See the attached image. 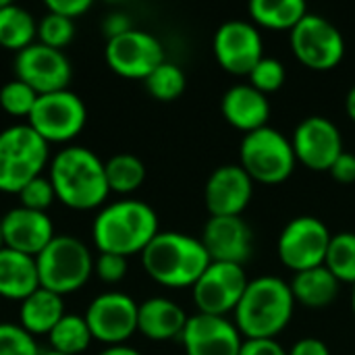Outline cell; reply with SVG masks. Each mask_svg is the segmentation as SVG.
<instances>
[{"instance_id":"obj_46","label":"cell","mask_w":355,"mask_h":355,"mask_svg":"<svg viewBox=\"0 0 355 355\" xmlns=\"http://www.w3.org/2000/svg\"><path fill=\"white\" fill-rule=\"evenodd\" d=\"M40 355H62V354H58V352H52V349H48V352H42Z\"/></svg>"},{"instance_id":"obj_45","label":"cell","mask_w":355,"mask_h":355,"mask_svg":"<svg viewBox=\"0 0 355 355\" xmlns=\"http://www.w3.org/2000/svg\"><path fill=\"white\" fill-rule=\"evenodd\" d=\"M352 310H354V316H355V285H354V291H352Z\"/></svg>"},{"instance_id":"obj_6","label":"cell","mask_w":355,"mask_h":355,"mask_svg":"<svg viewBox=\"0 0 355 355\" xmlns=\"http://www.w3.org/2000/svg\"><path fill=\"white\" fill-rule=\"evenodd\" d=\"M94 262L96 258L92 256V250L81 239L73 235H56L35 256L40 287L62 297L75 293L94 275Z\"/></svg>"},{"instance_id":"obj_43","label":"cell","mask_w":355,"mask_h":355,"mask_svg":"<svg viewBox=\"0 0 355 355\" xmlns=\"http://www.w3.org/2000/svg\"><path fill=\"white\" fill-rule=\"evenodd\" d=\"M98 355H141L137 349H131L127 345H116V347H106L104 352H100Z\"/></svg>"},{"instance_id":"obj_42","label":"cell","mask_w":355,"mask_h":355,"mask_svg":"<svg viewBox=\"0 0 355 355\" xmlns=\"http://www.w3.org/2000/svg\"><path fill=\"white\" fill-rule=\"evenodd\" d=\"M287 354L289 355H331V349H329V345H327L322 339H316V337H304V339L295 341Z\"/></svg>"},{"instance_id":"obj_3","label":"cell","mask_w":355,"mask_h":355,"mask_svg":"<svg viewBox=\"0 0 355 355\" xmlns=\"http://www.w3.org/2000/svg\"><path fill=\"white\" fill-rule=\"evenodd\" d=\"M295 297L285 279L262 275L252 279L233 316L243 339H277L293 318Z\"/></svg>"},{"instance_id":"obj_13","label":"cell","mask_w":355,"mask_h":355,"mask_svg":"<svg viewBox=\"0 0 355 355\" xmlns=\"http://www.w3.org/2000/svg\"><path fill=\"white\" fill-rule=\"evenodd\" d=\"M250 279L239 264L210 262L198 283L191 287L198 312L212 316H227L235 312Z\"/></svg>"},{"instance_id":"obj_19","label":"cell","mask_w":355,"mask_h":355,"mask_svg":"<svg viewBox=\"0 0 355 355\" xmlns=\"http://www.w3.org/2000/svg\"><path fill=\"white\" fill-rule=\"evenodd\" d=\"M254 196V181L241 164H223L212 171L204 187L210 216H241Z\"/></svg>"},{"instance_id":"obj_26","label":"cell","mask_w":355,"mask_h":355,"mask_svg":"<svg viewBox=\"0 0 355 355\" xmlns=\"http://www.w3.org/2000/svg\"><path fill=\"white\" fill-rule=\"evenodd\" d=\"M37 42V21L35 17L12 2L0 8V48L21 52Z\"/></svg>"},{"instance_id":"obj_14","label":"cell","mask_w":355,"mask_h":355,"mask_svg":"<svg viewBox=\"0 0 355 355\" xmlns=\"http://www.w3.org/2000/svg\"><path fill=\"white\" fill-rule=\"evenodd\" d=\"M104 58L110 71L127 79H146L166 60L160 40L135 27L119 37L106 40Z\"/></svg>"},{"instance_id":"obj_39","label":"cell","mask_w":355,"mask_h":355,"mask_svg":"<svg viewBox=\"0 0 355 355\" xmlns=\"http://www.w3.org/2000/svg\"><path fill=\"white\" fill-rule=\"evenodd\" d=\"M239 355H289L277 339H245Z\"/></svg>"},{"instance_id":"obj_21","label":"cell","mask_w":355,"mask_h":355,"mask_svg":"<svg viewBox=\"0 0 355 355\" xmlns=\"http://www.w3.org/2000/svg\"><path fill=\"white\" fill-rule=\"evenodd\" d=\"M220 110L227 123H231L235 129L252 133L266 127V121L270 116V102L266 94L258 92L250 83H239L223 94Z\"/></svg>"},{"instance_id":"obj_37","label":"cell","mask_w":355,"mask_h":355,"mask_svg":"<svg viewBox=\"0 0 355 355\" xmlns=\"http://www.w3.org/2000/svg\"><path fill=\"white\" fill-rule=\"evenodd\" d=\"M127 268H129L127 258L116 256V254H98L94 262V272L98 275L102 283H108V285L121 283L127 275Z\"/></svg>"},{"instance_id":"obj_12","label":"cell","mask_w":355,"mask_h":355,"mask_svg":"<svg viewBox=\"0 0 355 355\" xmlns=\"http://www.w3.org/2000/svg\"><path fill=\"white\" fill-rule=\"evenodd\" d=\"M12 71L15 79L27 83L37 96L69 89L73 77V67L67 54L40 42H33L15 54Z\"/></svg>"},{"instance_id":"obj_1","label":"cell","mask_w":355,"mask_h":355,"mask_svg":"<svg viewBox=\"0 0 355 355\" xmlns=\"http://www.w3.org/2000/svg\"><path fill=\"white\" fill-rule=\"evenodd\" d=\"M48 179L56 200L73 210H94L110 193L104 160L85 146H67L50 158Z\"/></svg>"},{"instance_id":"obj_32","label":"cell","mask_w":355,"mask_h":355,"mask_svg":"<svg viewBox=\"0 0 355 355\" xmlns=\"http://www.w3.org/2000/svg\"><path fill=\"white\" fill-rule=\"evenodd\" d=\"M35 102H37V94L19 79H10L0 87V108L10 116L29 119Z\"/></svg>"},{"instance_id":"obj_8","label":"cell","mask_w":355,"mask_h":355,"mask_svg":"<svg viewBox=\"0 0 355 355\" xmlns=\"http://www.w3.org/2000/svg\"><path fill=\"white\" fill-rule=\"evenodd\" d=\"M87 123V108L83 100L71 92L60 89L37 96V102L27 119V125L50 146L75 139Z\"/></svg>"},{"instance_id":"obj_23","label":"cell","mask_w":355,"mask_h":355,"mask_svg":"<svg viewBox=\"0 0 355 355\" xmlns=\"http://www.w3.org/2000/svg\"><path fill=\"white\" fill-rule=\"evenodd\" d=\"M35 289H40L35 258L2 248L0 250V297L21 304Z\"/></svg>"},{"instance_id":"obj_20","label":"cell","mask_w":355,"mask_h":355,"mask_svg":"<svg viewBox=\"0 0 355 355\" xmlns=\"http://www.w3.org/2000/svg\"><path fill=\"white\" fill-rule=\"evenodd\" d=\"M2 248L35 258L54 237V225L48 212H35L23 206L10 208L0 216Z\"/></svg>"},{"instance_id":"obj_11","label":"cell","mask_w":355,"mask_h":355,"mask_svg":"<svg viewBox=\"0 0 355 355\" xmlns=\"http://www.w3.org/2000/svg\"><path fill=\"white\" fill-rule=\"evenodd\" d=\"M137 310L139 304L123 291H106L96 295L83 318L89 327L94 341L108 347L125 345L137 333Z\"/></svg>"},{"instance_id":"obj_9","label":"cell","mask_w":355,"mask_h":355,"mask_svg":"<svg viewBox=\"0 0 355 355\" xmlns=\"http://www.w3.org/2000/svg\"><path fill=\"white\" fill-rule=\"evenodd\" d=\"M295 58L312 71H331L345 56L341 29L318 12H310L289 33Z\"/></svg>"},{"instance_id":"obj_34","label":"cell","mask_w":355,"mask_h":355,"mask_svg":"<svg viewBox=\"0 0 355 355\" xmlns=\"http://www.w3.org/2000/svg\"><path fill=\"white\" fill-rule=\"evenodd\" d=\"M42 349L33 335L21 324L0 322V355H40Z\"/></svg>"},{"instance_id":"obj_31","label":"cell","mask_w":355,"mask_h":355,"mask_svg":"<svg viewBox=\"0 0 355 355\" xmlns=\"http://www.w3.org/2000/svg\"><path fill=\"white\" fill-rule=\"evenodd\" d=\"M144 83H146V89L150 92L152 98H156L160 102H173L185 92L187 79H185V73L179 64L164 60L160 67H156L144 79Z\"/></svg>"},{"instance_id":"obj_40","label":"cell","mask_w":355,"mask_h":355,"mask_svg":"<svg viewBox=\"0 0 355 355\" xmlns=\"http://www.w3.org/2000/svg\"><path fill=\"white\" fill-rule=\"evenodd\" d=\"M331 177L341 183V185H349V183H355V154L352 152H343L335 162L333 166L329 168Z\"/></svg>"},{"instance_id":"obj_16","label":"cell","mask_w":355,"mask_h":355,"mask_svg":"<svg viewBox=\"0 0 355 355\" xmlns=\"http://www.w3.org/2000/svg\"><path fill=\"white\" fill-rule=\"evenodd\" d=\"M291 146L297 162L310 171H329L333 162L345 152L339 127L320 114L306 116L293 131Z\"/></svg>"},{"instance_id":"obj_7","label":"cell","mask_w":355,"mask_h":355,"mask_svg":"<svg viewBox=\"0 0 355 355\" xmlns=\"http://www.w3.org/2000/svg\"><path fill=\"white\" fill-rule=\"evenodd\" d=\"M239 160L252 181L262 185H279L287 181L297 164L291 139L268 125L243 135Z\"/></svg>"},{"instance_id":"obj_35","label":"cell","mask_w":355,"mask_h":355,"mask_svg":"<svg viewBox=\"0 0 355 355\" xmlns=\"http://www.w3.org/2000/svg\"><path fill=\"white\" fill-rule=\"evenodd\" d=\"M250 77V85L256 87L262 94H270L283 87L285 79H287V69L279 58H270L264 56L248 75Z\"/></svg>"},{"instance_id":"obj_36","label":"cell","mask_w":355,"mask_h":355,"mask_svg":"<svg viewBox=\"0 0 355 355\" xmlns=\"http://www.w3.org/2000/svg\"><path fill=\"white\" fill-rule=\"evenodd\" d=\"M17 196H19V206L35 210V212H48V208L56 202V193L48 175L35 177Z\"/></svg>"},{"instance_id":"obj_28","label":"cell","mask_w":355,"mask_h":355,"mask_svg":"<svg viewBox=\"0 0 355 355\" xmlns=\"http://www.w3.org/2000/svg\"><path fill=\"white\" fill-rule=\"evenodd\" d=\"M50 349L62 355H79L87 352L89 343L94 341L89 327L83 316L79 314H64L58 324L48 335Z\"/></svg>"},{"instance_id":"obj_25","label":"cell","mask_w":355,"mask_h":355,"mask_svg":"<svg viewBox=\"0 0 355 355\" xmlns=\"http://www.w3.org/2000/svg\"><path fill=\"white\" fill-rule=\"evenodd\" d=\"M289 287H291V293L295 297V304L318 310V308L331 306L337 300L341 283L322 264V266H316L310 270L295 272Z\"/></svg>"},{"instance_id":"obj_24","label":"cell","mask_w":355,"mask_h":355,"mask_svg":"<svg viewBox=\"0 0 355 355\" xmlns=\"http://www.w3.org/2000/svg\"><path fill=\"white\" fill-rule=\"evenodd\" d=\"M64 314V297L40 287L21 302L19 324L33 337L50 335Z\"/></svg>"},{"instance_id":"obj_2","label":"cell","mask_w":355,"mask_h":355,"mask_svg":"<svg viewBox=\"0 0 355 355\" xmlns=\"http://www.w3.org/2000/svg\"><path fill=\"white\" fill-rule=\"evenodd\" d=\"M160 233L156 210L141 200H116L104 206L92 225L98 254L135 256Z\"/></svg>"},{"instance_id":"obj_33","label":"cell","mask_w":355,"mask_h":355,"mask_svg":"<svg viewBox=\"0 0 355 355\" xmlns=\"http://www.w3.org/2000/svg\"><path fill=\"white\" fill-rule=\"evenodd\" d=\"M75 37V21L60 17L56 12L46 10V15L37 21V42L56 50L69 46Z\"/></svg>"},{"instance_id":"obj_17","label":"cell","mask_w":355,"mask_h":355,"mask_svg":"<svg viewBox=\"0 0 355 355\" xmlns=\"http://www.w3.org/2000/svg\"><path fill=\"white\" fill-rule=\"evenodd\" d=\"M243 337L227 316L193 314L181 335L185 355H239Z\"/></svg>"},{"instance_id":"obj_48","label":"cell","mask_w":355,"mask_h":355,"mask_svg":"<svg viewBox=\"0 0 355 355\" xmlns=\"http://www.w3.org/2000/svg\"><path fill=\"white\" fill-rule=\"evenodd\" d=\"M0 250H2V229H0Z\"/></svg>"},{"instance_id":"obj_22","label":"cell","mask_w":355,"mask_h":355,"mask_svg":"<svg viewBox=\"0 0 355 355\" xmlns=\"http://www.w3.org/2000/svg\"><path fill=\"white\" fill-rule=\"evenodd\" d=\"M185 310L166 297H150L139 304L137 310V333L150 341H171L181 339L187 324Z\"/></svg>"},{"instance_id":"obj_41","label":"cell","mask_w":355,"mask_h":355,"mask_svg":"<svg viewBox=\"0 0 355 355\" xmlns=\"http://www.w3.org/2000/svg\"><path fill=\"white\" fill-rule=\"evenodd\" d=\"M133 25H131V19L127 12L123 10H114V12H108L104 17V23H102V31L106 35V40H112V37H119L127 31H131Z\"/></svg>"},{"instance_id":"obj_18","label":"cell","mask_w":355,"mask_h":355,"mask_svg":"<svg viewBox=\"0 0 355 355\" xmlns=\"http://www.w3.org/2000/svg\"><path fill=\"white\" fill-rule=\"evenodd\" d=\"M200 241L212 262L243 266L254 250V233L241 216H210Z\"/></svg>"},{"instance_id":"obj_27","label":"cell","mask_w":355,"mask_h":355,"mask_svg":"<svg viewBox=\"0 0 355 355\" xmlns=\"http://www.w3.org/2000/svg\"><path fill=\"white\" fill-rule=\"evenodd\" d=\"M248 10L254 23L270 29L289 31L308 15V6L304 0H252Z\"/></svg>"},{"instance_id":"obj_4","label":"cell","mask_w":355,"mask_h":355,"mask_svg":"<svg viewBox=\"0 0 355 355\" xmlns=\"http://www.w3.org/2000/svg\"><path fill=\"white\" fill-rule=\"evenodd\" d=\"M210 262L202 241L181 231H160L141 252L148 277L168 289L193 287Z\"/></svg>"},{"instance_id":"obj_29","label":"cell","mask_w":355,"mask_h":355,"mask_svg":"<svg viewBox=\"0 0 355 355\" xmlns=\"http://www.w3.org/2000/svg\"><path fill=\"white\" fill-rule=\"evenodd\" d=\"M108 189L121 196L133 193L146 181V164L135 154H114L104 162Z\"/></svg>"},{"instance_id":"obj_5","label":"cell","mask_w":355,"mask_h":355,"mask_svg":"<svg viewBox=\"0 0 355 355\" xmlns=\"http://www.w3.org/2000/svg\"><path fill=\"white\" fill-rule=\"evenodd\" d=\"M50 164V146L27 125L0 131V191L19 193Z\"/></svg>"},{"instance_id":"obj_47","label":"cell","mask_w":355,"mask_h":355,"mask_svg":"<svg viewBox=\"0 0 355 355\" xmlns=\"http://www.w3.org/2000/svg\"><path fill=\"white\" fill-rule=\"evenodd\" d=\"M6 2H8V0H0V8H2V6H4Z\"/></svg>"},{"instance_id":"obj_10","label":"cell","mask_w":355,"mask_h":355,"mask_svg":"<svg viewBox=\"0 0 355 355\" xmlns=\"http://www.w3.org/2000/svg\"><path fill=\"white\" fill-rule=\"evenodd\" d=\"M331 237L333 235L329 227L320 218L312 214H302L291 218L283 227L277 252L281 262L293 272L310 270L324 264Z\"/></svg>"},{"instance_id":"obj_30","label":"cell","mask_w":355,"mask_h":355,"mask_svg":"<svg viewBox=\"0 0 355 355\" xmlns=\"http://www.w3.org/2000/svg\"><path fill=\"white\" fill-rule=\"evenodd\" d=\"M324 266L337 277L339 283L355 285V233L343 231L331 237Z\"/></svg>"},{"instance_id":"obj_44","label":"cell","mask_w":355,"mask_h":355,"mask_svg":"<svg viewBox=\"0 0 355 355\" xmlns=\"http://www.w3.org/2000/svg\"><path fill=\"white\" fill-rule=\"evenodd\" d=\"M345 112H347V116L355 123V83L349 87V92L345 96Z\"/></svg>"},{"instance_id":"obj_38","label":"cell","mask_w":355,"mask_h":355,"mask_svg":"<svg viewBox=\"0 0 355 355\" xmlns=\"http://www.w3.org/2000/svg\"><path fill=\"white\" fill-rule=\"evenodd\" d=\"M89 8H92V0H48L46 2V10L67 17L71 21L85 15Z\"/></svg>"},{"instance_id":"obj_15","label":"cell","mask_w":355,"mask_h":355,"mask_svg":"<svg viewBox=\"0 0 355 355\" xmlns=\"http://www.w3.org/2000/svg\"><path fill=\"white\" fill-rule=\"evenodd\" d=\"M218 64L233 75H250L264 58V42L258 27L243 19L225 21L212 40Z\"/></svg>"}]
</instances>
